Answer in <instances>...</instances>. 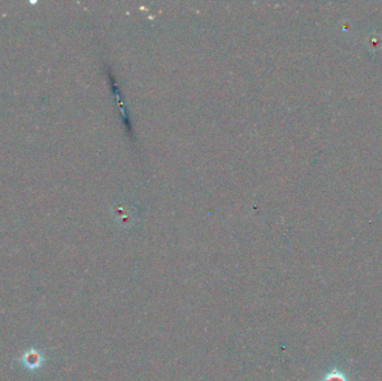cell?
Listing matches in <instances>:
<instances>
[{
  "label": "cell",
  "mask_w": 382,
  "mask_h": 381,
  "mask_svg": "<svg viewBox=\"0 0 382 381\" xmlns=\"http://www.w3.org/2000/svg\"><path fill=\"white\" fill-rule=\"evenodd\" d=\"M322 381H349L348 377L339 370H332L325 374Z\"/></svg>",
  "instance_id": "1"
}]
</instances>
